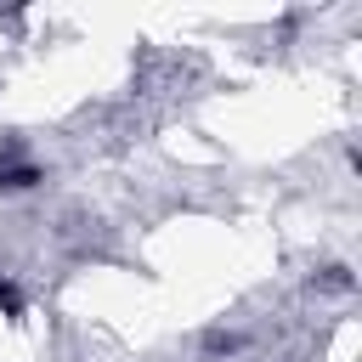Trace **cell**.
<instances>
[{"label": "cell", "instance_id": "1", "mask_svg": "<svg viewBox=\"0 0 362 362\" xmlns=\"http://www.w3.org/2000/svg\"><path fill=\"white\" fill-rule=\"evenodd\" d=\"M0 305H17V294H11V288H6V283H0Z\"/></svg>", "mask_w": 362, "mask_h": 362}]
</instances>
